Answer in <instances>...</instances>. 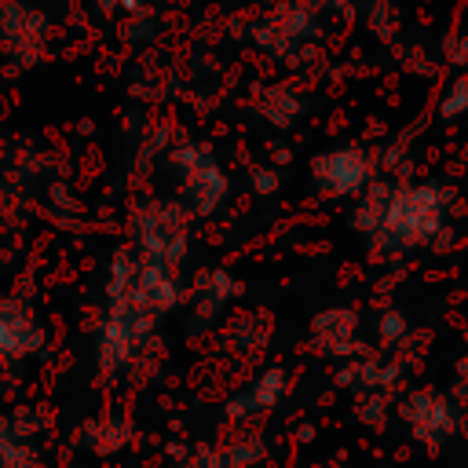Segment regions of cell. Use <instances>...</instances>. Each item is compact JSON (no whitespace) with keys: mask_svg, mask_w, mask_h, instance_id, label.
<instances>
[{"mask_svg":"<svg viewBox=\"0 0 468 468\" xmlns=\"http://www.w3.org/2000/svg\"><path fill=\"white\" fill-rule=\"evenodd\" d=\"M450 234V190L435 179L391 183L377 230L366 238L373 256H402L439 249Z\"/></svg>","mask_w":468,"mask_h":468,"instance_id":"cell-1","label":"cell"},{"mask_svg":"<svg viewBox=\"0 0 468 468\" xmlns=\"http://www.w3.org/2000/svg\"><path fill=\"white\" fill-rule=\"evenodd\" d=\"M157 340V318L146 314L143 307L102 296V311L95 322V340H91V358L99 377H124L132 373Z\"/></svg>","mask_w":468,"mask_h":468,"instance_id":"cell-2","label":"cell"},{"mask_svg":"<svg viewBox=\"0 0 468 468\" xmlns=\"http://www.w3.org/2000/svg\"><path fill=\"white\" fill-rule=\"evenodd\" d=\"M102 296H117L128 300L135 307H143L154 318H165L168 311H176L186 296L183 274L161 263H150L143 256L132 252V245L113 249L110 256V271H106V289Z\"/></svg>","mask_w":468,"mask_h":468,"instance_id":"cell-3","label":"cell"},{"mask_svg":"<svg viewBox=\"0 0 468 468\" xmlns=\"http://www.w3.org/2000/svg\"><path fill=\"white\" fill-rule=\"evenodd\" d=\"M128 230H132V252L150 260V263H161V267H172V271H183L186 256H190V216L179 201H143L135 205L132 219H128Z\"/></svg>","mask_w":468,"mask_h":468,"instance_id":"cell-4","label":"cell"},{"mask_svg":"<svg viewBox=\"0 0 468 468\" xmlns=\"http://www.w3.org/2000/svg\"><path fill=\"white\" fill-rule=\"evenodd\" d=\"M168 165L176 172L179 205L186 216H216L230 197V176L216 161V154L201 143H179L168 150Z\"/></svg>","mask_w":468,"mask_h":468,"instance_id":"cell-5","label":"cell"},{"mask_svg":"<svg viewBox=\"0 0 468 468\" xmlns=\"http://www.w3.org/2000/svg\"><path fill=\"white\" fill-rule=\"evenodd\" d=\"M48 351V325L29 296L4 292L0 296V369L33 362Z\"/></svg>","mask_w":468,"mask_h":468,"instance_id":"cell-6","label":"cell"},{"mask_svg":"<svg viewBox=\"0 0 468 468\" xmlns=\"http://www.w3.org/2000/svg\"><path fill=\"white\" fill-rule=\"evenodd\" d=\"M399 417L410 428L413 442H420L428 453H439L461 428V410L450 395L435 388H417L399 402Z\"/></svg>","mask_w":468,"mask_h":468,"instance_id":"cell-7","label":"cell"},{"mask_svg":"<svg viewBox=\"0 0 468 468\" xmlns=\"http://www.w3.org/2000/svg\"><path fill=\"white\" fill-rule=\"evenodd\" d=\"M373 154L358 143H344L311 157V183L322 197H358L373 176Z\"/></svg>","mask_w":468,"mask_h":468,"instance_id":"cell-8","label":"cell"},{"mask_svg":"<svg viewBox=\"0 0 468 468\" xmlns=\"http://www.w3.org/2000/svg\"><path fill=\"white\" fill-rule=\"evenodd\" d=\"M241 296V282L227 271V267H208V271H197L190 289H186V300H190V314H186V333H201V329H212L223 311Z\"/></svg>","mask_w":468,"mask_h":468,"instance_id":"cell-9","label":"cell"},{"mask_svg":"<svg viewBox=\"0 0 468 468\" xmlns=\"http://www.w3.org/2000/svg\"><path fill=\"white\" fill-rule=\"evenodd\" d=\"M307 340L325 358H355L362 355V318L355 307H329L311 318Z\"/></svg>","mask_w":468,"mask_h":468,"instance_id":"cell-10","label":"cell"},{"mask_svg":"<svg viewBox=\"0 0 468 468\" xmlns=\"http://www.w3.org/2000/svg\"><path fill=\"white\" fill-rule=\"evenodd\" d=\"M289 391V373L282 366H267L260 369L241 391H234L223 406V417L227 420H249V417H267L271 410H278V402L285 399Z\"/></svg>","mask_w":468,"mask_h":468,"instance_id":"cell-11","label":"cell"},{"mask_svg":"<svg viewBox=\"0 0 468 468\" xmlns=\"http://www.w3.org/2000/svg\"><path fill=\"white\" fill-rule=\"evenodd\" d=\"M0 468H48L26 413H0Z\"/></svg>","mask_w":468,"mask_h":468,"instance_id":"cell-12","label":"cell"},{"mask_svg":"<svg viewBox=\"0 0 468 468\" xmlns=\"http://www.w3.org/2000/svg\"><path fill=\"white\" fill-rule=\"evenodd\" d=\"M402 377V366L380 358V355H355L340 366L336 373V384L347 388V391H358V395H380L384 388H391L395 380Z\"/></svg>","mask_w":468,"mask_h":468,"instance_id":"cell-13","label":"cell"},{"mask_svg":"<svg viewBox=\"0 0 468 468\" xmlns=\"http://www.w3.org/2000/svg\"><path fill=\"white\" fill-rule=\"evenodd\" d=\"M80 442H84L91 453L110 457V453H117V450H124V446L132 442V424H128L124 417H117V413H106V417L84 424Z\"/></svg>","mask_w":468,"mask_h":468,"instance_id":"cell-14","label":"cell"},{"mask_svg":"<svg viewBox=\"0 0 468 468\" xmlns=\"http://www.w3.org/2000/svg\"><path fill=\"white\" fill-rule=\"evenodd\" d=\"M260 113H263V121H271L274 128H292V124H296V117L303 113V99H300L289 84H278V88L263 91Z\"/></svg>","mask_w":468,"mask_h":468,"instance_id":"cell-15","label":"cell"},{"mask_svg":"<svg viewBox=\"0 0 468 468\" xmlns=\"http://www.w3.org/2000/svg\"><path fill=\"white\" fill-rule=\"evenodd\" d=\"M373 333H377L380 347H395V344H402V336L410 333V318H406L402 311L388 307V311H380V314H377V325H373Z\"/></svg>","mask_w":468,"mask_h":468,"instance_id":"cell-16","label":"cell"},{"mask_svg":"<svg viewBox=\"0 0 468 468\" xmlns=\"http://www.w3.org/2000/svg\"><path fill=\"white\" fill-rule=\"evenodd\" d=\"M439 113H442L446 121H457V117L468 113V73H461V77L446 88V95H442V102H439Z\"/></svg>","mask_w":468,"mask_h":468,"instance_id":"cell-17","label":"cell"},{"mask_svg":"<svg viewBox=\"0 0 468 468\" xmlns=\"http://www.w3.org/2000/svg\"><path fill=\"white\" fill-rule=\"evenodd\" d=\"M249 183H252V194H256V197H274V194L282 190V176H278L274 168H267V165H256V168L249 172Z\"/></svg>","mask_w":468,"mask_h":468,"instance_id":"cell-18","label":"cell"},{"mask_svg":"<svg viewBox=\"0 0 468 468\" xmlns=\"http://www.w3.org/2000/svg\"><path fill=\"white\" fill-rule=\"evenodd\" d=\"M183 468H234L223 450H197Z\"/></svg>","mask_w":468,"mask_h":468,"instance_id":"cell-19","label":"cell"},{"mask_svg":"<svg viewBox=\"0 0 468 468\" xmlns=\"http://www.w3.org/2000/svg\"><path fill=\"white\" fill-rule=\"evenodd\" d=\"M457 380H461V388H468V333H464V355L457 362Z\"/></svg>","mask_w":468,"mask_h":468,"instance_id":"cell-20","label":"cell"}]
</instances>
